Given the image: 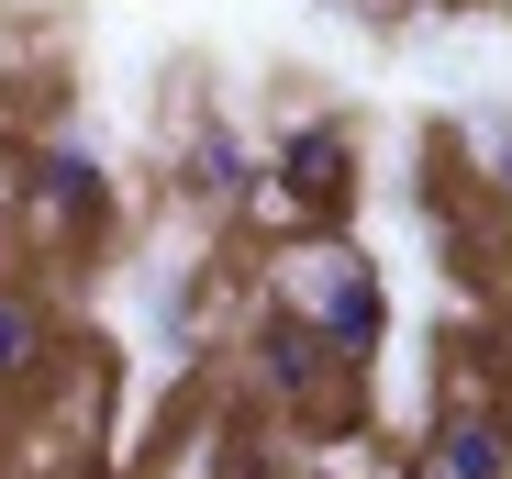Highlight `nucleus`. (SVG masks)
Returning <instances> with one entry per match:
<instances>
[{"instance_id": "nucleus-1", "label": "nucleus", "mask_w": 512, "mask_h": 479, "mask_svg": "<svg viewBox=\"0 0 512 479\" xmlns=\"http://www.w3.org/2000/svg\"><path fill=\"white\" fill-rule=\"evenodd\" d=\"M268 301L290 312L334 368H368L390 346V279H379V257L357 246L346 223H301L290 246L268 257Z\"/></svg>"}, {"instance_id": "nucleus-2", "label": "nucleus", "mask_w": 512, "mask_h": 479, "mask_svg": "<svg viewBox=\"0 0 512 479\" xmlns=\"http://www.w3.org/2000/svg\"><path fill=\"white\" fill-rule=\"evenodd\" d=\"M23 212H34V234H56V246H101V234H112V212H123L112 156L78 134V123L34 134V145H23Z\"/></svg>"}, {"instance_id": "nucleus-3", "label": "nucleus", "mask_w": 512, "mask_h": 479, "mask_svg": "<svg viewBox=\"0 0 512 479\" xmlns=\"http://www.w3.org/2000/svg\"><path fill=\"white\" fill-rule=\"evenodd\" d=\"M256 179L279 190V212H290V223H346V212H357V123H334V112L290 123V134H279V156H268Z\"/></svg>"}, {"instance_id": "nucleus-4", "label": "nucleus", "mask_w": 512, "mask_h": 479, "mask_svg": "<svg viewBox=\"0 0 512 479\" xmlns=\"http://www.w3.org/2000/svg\"><path fill=\"white\" fill-rule=\"evenodd\" d=\"M412 479H512V424L479 402V390H457V402L435 413V435L412 446Z\"/></svg>"}, {"instance_id": "nucleus-5", "label": "nucleus", "mask_w": 512, "mask_h": 479, "mask_svg": "<svg viewBox=\"0 0 512 479\" xmlns=\"http://www.w3.org/2000/svg\"><path fill=\"white\" fill-rule=\"evenodd\" d=\"M245 379H256V402H279V413H312L323 390H334V357L290 324V312L268 301L256 312V346H245Z\"/></svg>"}, {"instance_id": "nucleus-6", "label": "nucleus", "mask_w": 512, "mask_h": 479, "mask_svg": "<svg viewBox=\"0 0 512 479\" xmlns=\"http://www.w3.org/2000/svg\"><path fill=\"white\" fill-rule=\"evenodd\" d=\"M256 190V145L234 134V123H190V145H179V201L190 212H234Z\"/></svg>"}, {"instance_id": "nucleus-7", "label": "nucleus", "mask_w": 512, "mask_h": 479, "mask_svg": "<svg viewBox=\"0 0 512 479\" xmlns=\"http://www.w3.org/2000/svg\"><path fill=\"white\" fill-rule=\"evenodd\" d=\"M45 357H56V301L34 279H0V390L45 379Z\"/></svg>"}, {"instance_id": "nucleus-8", "label": "nucleus", "mask_w": 512, "mask_h": 479, "mask_svg": "<svg viewBox=\"0 0 512 479\" xmlns=\"http://www.w3.org/2000/svg\"><path fill=\"white\" fill-rule=\"evenodd\" d=\"M468 168H479V190L512 212V112H479V123H468Z\"/></svg>"}]
</instances>
